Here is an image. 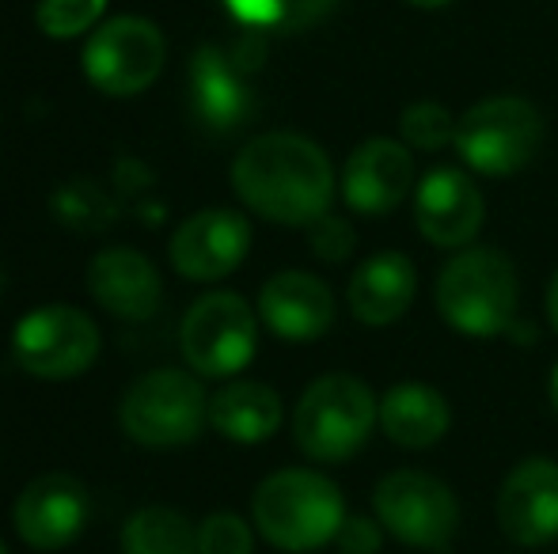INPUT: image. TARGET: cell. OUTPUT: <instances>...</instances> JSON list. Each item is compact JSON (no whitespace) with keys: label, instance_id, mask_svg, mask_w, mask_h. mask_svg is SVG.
<instances>
[{"label":"cell","instance_id":"cell-1","mask_svg":"<svg viewBox=\"0 0 558 554\" xmlns=\"http://www.w3.org/2000/svg\"><path fill=\"white\" fill-rule=\"evenodd\" d=\"M232 190L270 224L308 229L335 201L331 156L304 134H263L240 148L232 163Z\"/></svg>","mask_w":558,"mask_h":554},{"label":"cell","instance_id":"cell-2","mask_svg":"<svg viewBox=\"0 0 558 554\" xmlns=\"http://www.w3.org/2000/svg\"><path fill=\"white\" fill-rule=\"evenodd\" d=\"M251 520L270 547L308 554L335 543L345 520L342 490L312 467H286L258 482L251 497Z\"/></svg>","mask_w":558,"mask_h":554},{"label":"cell","instance_id":"cell-3","mask_svg":"<svg viewBox=\"0 0 558 554\" xmlns=\"http://www.w3.org/2000/svg\"><path fill=\"white\" fill-rule=\"evenodd\" d=\"M517 270L494 247H460L437 274V316L468 338L506 334L517 319Z\"/></svg>","mask_w":558,"mask_h":554},{"label":"cell","instance_id":"cell-4","mask_svg":"<svg viewBox=\"0 0 558 554\" xmlns=\"http://www.w3.org/2000/svg\"><path fill=\"white\" fill-rule=\"evenodd\" d=\"M380 421V399L365 380L331 372L304 387L293 410V441L316 464H342Z\"/></svg>","mask_w":558,"mask_h":554},{"label":"cell","instance_id":"cell-5","mask_svg":"<svg viewBox=\"0 0 558 554\" xmlns=\"http://www.w3.org/2000/svg\"><path fill=\"white\" fill-rule=\"evenodd\" d=\"M122 433L145 448H183L202 436L209 399L198 377L183 369H153L133 380L118 407Z\"/></svg>","mask_w":558,"mask_h":554},{"label":"cell","instance_id":"cell-6","mask_svg":"<svg viewBox=\"0 0 558 554\" xmlns=\"http://www.w3.org/2000/svg\"><path fill=\"white\" fill-rule=\"evenodd\" d=\"M539 145H544V114L521 96L478 99L456 122V152L478 175H517L536 160Z\"/></svg>","mask_w":558,"mask_h":554},{"label":"cell","instance_id":"cell-7","mask_svg":"<svg viewBox=\"0 0 558 554\" xmlns=\"http://www.w3.org/2000/svg\"><path fill=\"white\" fill-rule=\"evenodd\" d=\"M179 349L194 377H235L258 349V311H251V304L235 293L198 296L179 327Z\"/></svg>","mask_w":558,"mask_h":554},{"label":"cell","instance_id":"cell-8","mask_svg":"<svg viewBox=\"0 0 558 554\" xmlns=\"http://www.w3.org/2000/svg\"><path fill=\"white\" fill-rule=\"evenodd\" d=\"M376 520L384 532L418 551H445L460 532V502L437 475L391 471L376 482L373 494Z\"/></svg>","mask_w":558,"mask_h":554},{"label":"cell","instance_id":"cell-9","mask_svg":"<svg viewBox=\"0 0 558 554\" xmlns=\"http://www.w3.org/2000/svg\"><path fill=\"white\" fill-rule=\"evenodd\" d=\"M12 354L35 380H76L99 357V327L73 304H43L12 331Z\"/></svg>","mask_w":558,"mask_h":554},{"label":"cell","instance_id":"cell-10","mask_svg":"<svg viewBox=\"0 0 558 554\" xmlns=\"http://www.w3.org/2000/svg\"><path fill=\"white\" fill-rule=\"evenodd\" d=\"M163 58H168V42H163L160 27L153 20L114 15L104 27L92 30L81 65L92 88L114 99H130L153 88L163 69Z\"/></svg>","mask_w":558,"mask_h":554},{"label":"cell","instance_id":"cell-11","mask_svg":"<svg viewBox=\"0 0 558 554\" xmlns=\"http://www.w3.org/2000/svg\"><path fill=\"white\" fill-rule=\"evenodd\" d=\"M12 525L15 535L35 551L69 547L88 525V487L65 471L38 475L15 497Z\"/></svg>","mask_w":558,"mask_h":554},{"label":"cell","instance_id":"cell-12","mask_svg":"<svg viewBox=\"0 0 558 554\" xmlns=\"http://www.w3.org/2000/svg\"><path fill=\"white\" fill-rule=\"evenodd\" d=\"M251 251V224L235 209H202L171 232L168 259L186 281H221Z\"/></svg>","mask_w":558,"mask_h":554},{"label":"cell","instance_id":"cell-13","mask_svg":"<svg viewBox=\"0 0 558 554\" xmlns=\"http://www.w3.org/2000/svg\"><path fill=\"white\" fill-rule=\"evenodd\" d=\"M498 528L521 547H547L558 540V464L544 456L521 459L498 490Z\"/></svg>","mask_w":558,"mask_h":554},{"label":"cell","instance_id":"cell-14","mask_svg":"<svg viewBox=\"0 0 558 554\" xmlns=\"http://www.w3.org/2000/svg\"><path fill=\"white\" fill-rule=\"evenodd\" d=\"M483 217V190L468 171L434 168L429 175H422L418 190H414V224H418L422 239L445 247V251H460L478 236Z\"/></svg>","mask_w":558,"mask_h":554},{"label":"cell","instance_id":"cell-15","mask_svg":"<svg viewBox=\"0 0 558 554\" xmlns=\"http://www.w3.org/2000/svg\"><path fill=\"white\" fill-rule=\"evenodd\" d=\"M414 186V160L403 140L368 137L350 152L342 168V198L353 213L380 217L403 206Z\"/></svg>","mask_w":558,"mask_h":554},{"label":"cell","instance_id":"cell-16","mask_svg":"<svg viewBox=\"0 0 558 554\" xmlns=\"http://www.w3.org/2000/svg\"><path fill=\"white\" fill-rule=\"evenodd\" d=\"M251 69L235 58V50L202 46L191 58V103L194 119L214 134H232L255 111Z\"/></svg>","mask_w":558,"mask_h":554},{"label":"cell","instance_id":"cell-17","mask_svg":"<svg viewBox=\"0 0 558 554\" xmlns=\"http://www.w3.org/2000/svg\"><path fill=\"white\" fill-rule=\"evenodd\" d=\"M258 319L286 342H316L335 323V293L324 278L281 270L258 293Z\"/></svg>","mask_w":558,"mask_h":554},{"label":"cell","instance_id":"cell-18","mask_svg":"<svg viewBox=\"0 0 558 554\" xmlns=\"http://www.w3.org/2000/svg\"><path fill=\"white\" fill-rule=\"evenodd\" d=\"M88 288L99 300V308L125 323H145L156 316L163 300V285L156 267L133 247H107L92 259Z\"/></svg>","mask_w":558,"mask_h":554},{"label":"cell","instance_id":"cell-19","mask_svg":"<svg viewBox=\"0 0 558 554\" xmlns=\"http://www.w3.org/2000/svg\"><path fill=\"white\" fill-rule=\"evenodd\" d=\"M414 293H418L414 262L399 251H380L353 270L350 285H345V304L357 323L391 327L411 311Z\"/></svg>","mask_w":558,"mask_h":554},{"label":"cell","instance_id":"cell-20","mask_svg":"<svg viewBox=\"0 0 558 554\" xmlns=\"http://www.w3.org/2000/svg\"><path fill=\"white\" fill-rule=\"evenodd\" d=\"M209 426L232 444H263L281 426V395L258 380H228L209 395Z\"/></svg>","mask_w":558,"mask_h":554},{"label":"cell","instance_id":"cell-21","mask_svg":"<svg viewBox=\"0 0 558 554\" xmlns=\"http://www.w3.org/2000/svg\"><path fill=\"white\" fill-rule=\"evenodd\" d=\"M452 426L448 399L429 384H396L380 399V429L399 448H434Z\"/></svg>","mask_w":558,"mask_h":554},{"label":"cell","instance_id":"cell-22","mask_svg":"<svg viewBox=\"0 0 558 554\" xmlns=\"http://www.w3.org/2000/svg\"><path fill=\"white\" fill-rule=\"evenodd\" d=\"M122 554H198V525L168 505H145L125 520Z\"/></svg>","mask_w":558,"mask_h":554},{"label":"cell","instance_id":"cell-23","mask_svg":"<svg viewBox=\"0 0 558 554\" xmlns=\"http://www.w3.org/2000/svg\"><path fill=\"white\" fill-rule=\"evenodd\" d=\"M50 209L65 229L73 232H104L107 224L118 221V201L92 178H73V183L58 186L50 198Z\"/></svg>","mask_w":558,"mask_h":554},{"label":"cell","instance_id":"cell-24","mask_svg":"<svg viewBox=\"0 0 558 554\" xmlns=\"http://www.w3.org/2000/svg\"><path fill=\"white\" fill-rule=\"evenodd\" d=\"M247 30H304L319 23L338 0H225Z\"/></svg>","mask_w":558,"mask_h":554},{"label":"cell","instance_id":"cell-25","mask_svg":"<svg viewBox=\"0 0 558 554\" xmlns=\"http://www.w3.org/2000/svg\"><path fill=\"white\" fill-rule=\"evenodd\" d=\"M399 134H403V145L422 148V152H441V148L456 145V119L434 99H418L399 114Z\"/></svg>","mask_w":558,"mask_h":554},{"label":"cell","instance_id":"cell-26","mask_svg":"<svg viewBox=\"0 0 558 554\" xmlns=\"http://www.w3.org/2000/svg\"><path fill=\"white\" fill-rule=\"evenodd\" d=\"M104 12L107 0H38L35 20L50 38H81L84 30H96Z\"/></svg>","mask_w":558,"mask_h":554},{"label":"cell","instance_id":"cell-27","mask_svg":"<svg viewBox=\"0 0 558 554\" xmlns=\"http://www.w3.org/2000/svg\"><path fill=\"white\" fill-rule=\"evenodd\" d=\"M198 554H255L251 525L235 513H214L198 525Z\"/></svg>","mask_w":558,"mask_h":554},{"label":"cell","instance_id":"cell-28","mask_svg":"<svg viewBox=\"0 0 558 554\" xmlns=\"http://www.w3.org/2000/svg\"><path fill=\"white\" fill-rule=\"evenodd\" d=\"M308 244H312V251H316V259L345 262L353 255V247H357V232H353L350 221H342V217L324 213L319 221L308 224Z\"/></svg>","mask_w":558,"mask_h":554},{"label":"cell","instance_id":"cell-29","mask_svg":"<svg viewBox=\"0 0 558 554\" xmlns=\"http://www.w3.org/2000/svg\"><path fill=\"white\" fill-rule=\"evenodd\" d=\"M335 543L342 554H376L384 543V525L380 520H368V517H345L335 535Z\"/></svg>","mask_w":558,"mask_h":554},{"label":"cell","instance_id":"cell-30","mask_svg":"<svg viewBox=\"0 0 558 554\" xmlns=\"http://www.w3.org/2000/svg\"><path fill=\"white\" fill-rule=\"evenodd\" d=\"M547 323L558 334V270L551 274V285H547Z\"/></svg>","mask_w":558,"mask_h":554},{"label":"cell","instance_id":"cell-31","mask_svg":"<svg viewBox=\"0 0 558 554\" xmlns=\"http://www.w3.org/2000/svg\"><path fill=\"white\" fill-rule=\"evenodd\" d=\"M547 395H551V407H555V415H558V365L551 369V384H547Z\"/></svg>","mask_w":558,"mask_h":554},{"label":"cell","instance_id":"cell-32","mask_svg":"<svg viewBox=\"0 0 558 554\" xmlns=\"http://www.w3.org/2000/svg\"><path fill=\"white\" fill-rule=\"evenodd\" d=\"M407 4L426 8V12H434V8H445V4H452V0H407Z\"/></svg>","mask_w":558,"mask_h":554},{"label":"cell","instance_id":"cell-33","mask_svg":"<svg viewBox=\"0 0 558 554\" xmlns=\"http://www.w3.org/2000/svg\"><path fill=\"white\" fill-rule=\"evenodd\" d=\"M0 554H8V547H4V540H0Z\"/></svg>","mask_w":558,"mask_h":554}]
</instances>
